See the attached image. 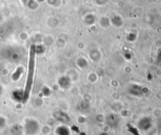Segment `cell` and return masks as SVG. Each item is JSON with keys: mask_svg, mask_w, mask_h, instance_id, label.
<instances>
[{"mask_svg": "<svg viewBox=\"0 0 161 135\" xmlns=\"http://www.w3.org/2000/svg\"><path fill=\"white\" fill-rule=\"evenodd\" d=\"M56 133L57 135H70V131L68 127L64 126H59L56 130Z\"/></svg>", "mask_w": 161, "mask_h": 135, "instance_id": "7", "label": "cell"}, {"mask_svg": "<svg viewBox=\"0 0 161 135\" xmlns=\"http://www.w3.org/2000/svg\"><path fill=\"white\" fill-rule=\"evenodd\" d=\"M35 52H31L30 55L29 61H28V74H27L26 81H25V85H24V93L25 100H28L31 93V89L32 87L33 80H34V72H35Z\"/></svg>", "mask_w": 161, "mask_h": 135, "instance_id": "1", "label": "cell"}, {"mask_svg": "<svg viewBox=\"0 0 161 135\" xmlns=\"http://www.w3.org/2000/svg\"><path fill=\"white\" fill-rule=\"evenodd\" d=\"M5 123V120H4L3 119H2V118H0V127H1V126H3Z\"/></svg>", "mask_w": 161, "mask_h": 135, "instance_id": "9", "label": "cell"}, {"mask_svg": "<svg viewBox=\"0 0 161 135\" xmlns=\"http://www.w3.org/2000/svg\"><path fill=\"white\" fill-rule=\"evenodd\" d=\"M98 135H109V134H108L107 133H101L100 134H98Z\"/></svg>", "mask_w": 161, "mask_h": 135, "instance_id": "10", "label": "cell"}, {"mask_svg": "<svg viewBox=\"0 0 161 135\" xmlns=\"http://www.w3.org/2000/svg\"><path fill=\"white\" fill-rule=\"evenodd\" d=\"M58 83L59 85H60V87H62V88L64 89L68 88V87H70V85H71V82H70L69 78H68V77L66 76L60 78V80H59L58 81Z\"/></svg>", "mask_w": 161, "mask_h": 135, "instance_id": "6", "label": "cell"}, {"mask_svg": "<svg viewBox=\"0 0 161 135\" xmlns=\"http://www.w3.org/2000/svg\"><path fill=\"white\" fill-rule=\"evenodd\" d=\"M39 130V125L37 121L34 120H28L24 125V131L28 135H35Z\"/></svg>", "mask_w": 161, "mask_h": 135, "instance_id": "2", "label": "cell"}, {"mask_svg": "<svg viewBox=\"0 0 161 135\" xmlns=\"http://www.w3.org/2000/svg\"><path fill=\"white\" fill-rule=\"evenodd\" d=\"M106 123L112 128H116L120 123V119L116 115L110 114L106 117Z\"/></svg>", "mask_w": 161, "mask_h": 135, "instance_id": "4", "label": "cell"}, {"mask_svg": "<svg viewBox=\"0 0 161 135\" xmlns=\"http://www.w3.org/2000/svg\"><path fill=\"white\" fill-rule=\"evenodd\" d=\"M13 97L14 98L15 100H18L20 102L25 103L26 102V100H25V97H24V90H15L13 93Z\"/></svg>", "mask_w": 161, "mask_h": 135, "instance_id": "5", "label": "cell"}, {"mask_svg": "<svg viewBox=\"0 0 161 135\" xmlns=\"http://www.w3.org/2000/svg\"><path fill=\"white\" fill-rule=\"evenodd\" d=\"M54 116L56 120H58L59 122H61L62 123H68L71 121L69 116L62 111H57L54 113Z\"/></svg>", "mask_w": 161, "mask_h": 135, "instance_id": "3", "label": "cell"}, {"mask_svg": "<svg viewBox=\"0 0 161 135\" xmlns=\"http://www.w3.org/2000/svg\"><path fill=\"white\" fill-rule=\"evenodd\" d=\"M78 108H79V110L80 111H81L82 112H86L87 111H88L89 110V108H90V105H89V104H87V103H80V105H78Z\"/></svg>", "mask_w": 161, "mask_h": 135, "instance_id": "8", "label": "cell"}]
</instances>
